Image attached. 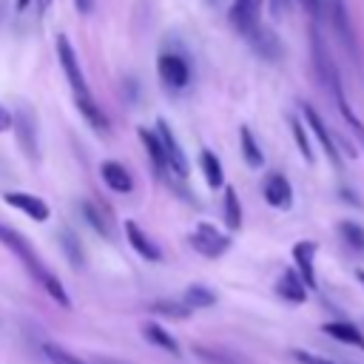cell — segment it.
Wrapping results in <instances>:
<instances>
[{
    "instance_id": "obj_1",
    "label": "cell",
    "mask_w": 364,
    "mask_h": 364,
    "mask_svg": "<svg viewBox=\"0 0 364 364\" xmlns=\"http://www.w3.org/2000/svg\"><path fill=\"white\" fill-rule=\"evenodd\" d=\"M0 245H6L20 262H23V267L31 273V279L37 282V284H43V290L60 304V307H71V299H68V293H65V287L60 284V279L48 270V264L37 256V250L31 247V242L23 236V233H17L14 228H9L6 222H0Z\"/></svg>"
},
{
    "instance_id": "obj_2",
    "label": "cell",
    "mask_w": 364,
    "mask_h": 364,
    "mask_svg": "<svg viewBox=\"0 0 364 364\" xmlns=\"http://www.w3.org/2000/svg\"><path fill=\"white\" fill-rule=\"evenodd\" d=\"M57 60H60V65H63V71H65V80H68L71 91H74V102H77L80 114L85 117V122H88L94 131L105 134V131H108V119H105V114L100 111V105L94 102L91 91H88V82H85V77H82L80 60H77V54H74V48H71V43H68L65 34H57Z\"/></svg>"
},
{
    "instance_id": "obj_3",
    "label": "cell",
    "mask_w": 364,
    "mask_h": 364,
    "mask_svg": "<svg viewBox=\"0 0 364 364\" xmlns=\"http://www.w3.org/2000/svg\"><path fill=\"white\" fill-rule=\"evenodd\" d=\"M156 71H159L162 85L171 88V91H179V88H185L191 82V65H188V60L182 54H173V51L159 54Z\"/></svg>"
},
{
    "instance_id": "obj_4",
    "label": "cell",
    "mask_w": 364,
    "mask_h": 364,
    "mask_svg": "<svg viewBox=\"0 0 364 364\" xmlns=\"http://www.w3.org/2000/svg\"><path fill=\"white\" fill-rule=\"evenodd\" d=\"M156 136H159V142H162V151H165V159H168L171 173L179 176V179H185L188 171H191V165H188V156H185L182 145L176 142V136H173V131H171V125H168L165 119L156 122Z\"/></svg>"
},
{
    "instance_id": "obj_5",
    "label": "cell",
    "mask_w": 364,
    "mask_h": 364,
    "mask_svg": "<svg viewBox=\"0 0 364 364\" xmlns=\"http://www.w3.org/2000/svg\"><path fill=\"white\" fill-rule=\"evenodd\" d=\"M191 245H193L196 253H202V256H208V259H216V256H222V253L230 247V239H228L222 230H216L213 225L199 222L196 230L191 233Z\"/></svg>"
},
{
    "instance_id": "obj_6",
    "label": "cell",
    "mask_w": 364,
    "mask_h": 364,
    "mask_svg": "<svg viewBox=\"0 0 364 364\" xmlns=\"http://www.w3.org/2000/svg\"><path fill=\"white\" fill-rule=\"evenodd\" d=\"M313 65H316V74H318L321 85H324L330 94H333L336 88H341L338 71H336L333 57L327 54V46H324V40H321V34H318V31H313Z\"/></svg>"
},
{
    "instance_id": "obj_7",
    "label": "cell",
    "mask_w": 364,
    "mask_h": 364,
    "mask_svg": "<svg viewBox=\"0 0 364 364\" xmlns=\"http://www.w3.org/2000/svg\"><path fill=\"white\" fill-rule=\"evenodd\" d=\"M262 3L264 0H233L230 6V26L239 31V34H250L256 26H259V11H262Z\"/></svg>"
},
{
    "instance_id": "obj_8",
    "label": "cell",
    "mask_w": 364,
    "mask_h": 364,
    "mask_svg": "<svg viewBox=\"0 0 364 364\" xmlns=\"http://www.w3.org/2000/svg\"><path fill=\"white\" fill-rule=\"evenodd\" d=\"M301 111H304V119H307V125H310V131L316 134V139L321 142V148H324V154L330 156V162H333V168H341V159H338V148H336V139H333V134L324 128V119L316 114V108L313 105H307V102H301Z\"/></svg>"
},
{
    "instance_id": "obj_9",
    "label": "cell",
    "mask_w": 364,
    "mask_h": 364,
    "mask_svg": "<svg viewBox=\"0 0 364 364\" xmlns=\"http://www.w3.org/2000/svg\"><path fill=\"white\" fill-rule=\"evenodd\" d=\"M3 199H6L11 208H17V210H23L26 216H31L34 222H46V219H48V205H46L40 196H34V193L6 191V193H3Z\"/></svg>"
},
{
    "instance_id": "obj_10",
    "label": "cell",
    "mask_w": 364,
    "mask_h": 364,
    "mask_svg": "<svg viewBox=\"0 0 364 364\" xmlns=\"http://www.w3.org/2000/svg\"><path fill=\"white\" fill-rule=\"evenodd\" d=\"M262 193H264L267 205H273V208H284L287 210L293 205V188H290L287 176H282V173H267L264 185H262Z\"/></svg>"
},
{
    "instance_id": "obj_11",
    "label": "cell",
    "mask_w": 364,
    "mask_h": 364,
    "mask_svg": "<svg viewBox=\"0 0 364 364\" xmlns=\"http://www.w3.org/2000/svg\"><path fill=\"white\" fill-rule=\"evenodd\" d=\"M293 259H296V267H299V279L304 282L307 290H313L316 287V267H313L316 242H296L293 245Z\"/></svg>"
},
{
    "instance_id": "obj_12",
    "label": "cell",
    "mask_w": 364,
    "mask_h": 364,
    "mask_svg": "<svg viewBox=\"0 0 364 364\" xmlns=\"http://www.w3.org/2000/svg\"><path fill=\"white\" fill-rule=\"evenodd\" d=\"M247 40H250V46H253V51H256L259 57H264V60H279L282 43H279V37H276L270 28L256 26V28L247 34Z\"/></svg>"
},
{
    "instance_id": "obj_13",
    "label": "cell",
    "mask_w": 364,
    "mask_h": 364,
    "mask_svg": "<svg viewBox=\"0 0 364 364\" xmlns=\"http://www.w3.org/2000/svg\"><path fill=\"white\" fill-rule=\"evenodd\" d=\"M125 236H128L131 247H134L142 259H148V262H159V259H162V250L142 233V228H139L136 222H125Z\"/></svg>"
},
{
    "instance_id": "obj_14",
    "label": "cell",
    "mask_w": 364,
    "mask_h": 364,
    "mask_svg": "<svg viewBox=\"0 0 364 364\" xmlns=\"http://www.w3.org/2000/svg\"><path fill=\"white\" fill-rule=\"evenodd\" d=\"M193 353L205 361V364H253L245 353H236V350H225V347H205V344H196Z\"/></svg>"
},
{
    "instance_id": "obj_15",
    "label": "cell",
    "mask_w": 364,
    "mask_h": 364,
    "mask_svg": "<svg viewBox=\"0 0 364 364\" xmlns=\"http://www.w3.org/2000/svg\"><path fill=\"white\" fill-rule=\"evenodd\" d=\"M139 139H142V145H145V151H148L151 165L156 168V173H159V176H173L171 168H168V159H165V151H162L159 136H156L154 131H148V128H139Z\"/></svg>"
},
{
    "instance_id": "obj_16",
    "label": "cell",
    "mask_w": 364,
    "mask_h": 364,
    "mask_svg": "<svg viewBox=\"0 0 364 364\" xmlns=\"http://www.w3.org/2000/svg\"><path fill=\"white\" fill-rule=\"evenodd\" d=\"M276 293H279L284 301H293V304H301V301L307 299V287H304V282L299 279L296 270H284V273H282V279H279V284H276Z\"/></svg>"
},
{
    "instance_id": "obj_17",
    "label": "cell",
    "mask_w": 364,
    "mask_h": 364,
    "mask_svg": "<svg viewBox=\"0 0 364 364\" xmlns=\"http://www.w3.org/2000/svg\"><path fill=\"white\" fill-rule=\"evenodd\" d=\"M321 330H324L330 338L341 341V344H353V347L364 350V333H361L355 324H350V321H327Z\"/></svg>"
},
{
    "instance_id": "obj_18",
    "label": "cell",
    "mask_w": 364,
    "mask_h": 364,
    "mask_svg": "<svg viewBox=\"0 0 364 364\" xmlns=\"http://www.w3.org/2000/svg\"><path fill=\"white\" fill-rule=\"evenodd\" d=\"M100 173H102L105 185H108L111 191H117V193H128V191L134 188V182H131V173H128V171H125L119 162H102Z\"/></svg>"
},
{
    "instance_id": "obj_19",
    "label": "cell",
    "mask_w": 364,
    "mask_h": 364,
    "mask_svg": "<svg viewBox=\"0 0 364 364\" xmlns=\"http://www.w3.org/2000/svg\"><path fill=\"white\" fill-rule=\"evenodd\" d=\"M11 125H17V134H20V145L28 156L37 159V139H34V119L28 117V111H20V114H11Z\"/></svg>"
},
{
    "instance_id": "obj_20",
    "label": "cell",
    "mask_w": 364,
    "mask_h": 364,
    "mask_svg": "<svg viewBox=\"0 0 364 364\" xmlns=\"http://www.w3.org/2000/svg\"><path fill=\"white\" fill-rule=\"evenodd\" d=\"M199 165H202L205 182H208L210 188H219V185H225V171H222V162H219V156H216L213 151L202 148V151H199Z\"/></svg>"
},
{
    "instance_id": "obj_21",
    "label": "cell",
    "mask_w": 364,
    "mask_h": 364,
    "mask_svg": "<svg viewBox=\"0 0 364 364\" xmlns=\"http://www.w3.org/2000/svg\"><path fill=\"white\" fill-rule=\"evenodd\" d=\"M142 336L151 341V344H156V347H162L165 353H173V355H179V344H176V338L165 330V327H159V324H154V321H148L145 327H142Z\"/></svg>"
},
{
    "instance_id": "obj_22",
    "label": "cell",
    "mask_w": 364,
    "mask_h": 364,
    "mask_svg": "<svg viewBox=\"0 0 364 364\" xmlns=\"http://www.w3.org/2000/svg\"><path fill=\"white\" fill-rule=\"evenodd\" d=\"M239 145H242V156H245V162H247L250 168H262L264 156H262V148L256 145V136L250 134L247 125L239 128Z\"/></svg>"
},
{
    "instance_id": "obj_23",
    "label": "cell",
    "mask_w": 364,
    "mask_h": 364,
    "mask_svg": "<svg viewBox=\"0 0 364 364\" xmlns=\"http://www.w3.org/2000/svg\"><path fill=\"white\" fill-rule=\"evenodd\" d=\"M333 97H336V105H338V111H341V117H344V122L353 128V134H355V139L361 142V148H364V122L353 114V108L347 105V100H344V88H336L333 91Z\"/></svg>"
},
{
    "instance_id": "obj_24",
    "label": "cell",
    "mask_w": 364,
    "mask_h": 364,
    "mask_svg": "<svg viewBox=\"0 0 364 364\" xmlns=\"http://www.w3.org/2000/svg\"><path fill=\"white\" fill-rule=\"evenodd\" d=\"M182 301H185L191 310H196V307H210V304L216 301V293H213V290H208L205 284H191V287L185 290Z\"/></svg>"
},
{
    "instance_id": "obj_25",
    "label": "cell",
    "mask_w": 364,
    "mask_h": 364,
    "mask_svg": "<svg viewBox=\"0 0 364 364\" xmlns=\"http://www.w3.org/2000/svg\"><path fill=\"white\" fill-rule=\"evenodd\" d=\"M225 225L230 230L242 228V205H239V196L233 188H225Z\"/></svg>"
},
{
    "instance_id": "obj_26",
    "label": "cell",
    "mask_w": 364,
    "mask_h": 364,
    "mask_svg": "<svg viewBox=\"0 0 364 364\" xmlns=\"http://www.w3.org/2000/svg\"><path fill=\"white\" fill-rule=\"evenodd\" d=\"M333 26H336V31L344 37V43H347L350 48H355V40L350 37V20H347V11H344V3H341V0H333Z\"/></svg>"
},
{
    "instance_id": "obj_27",
    "label": "cell",
    "mask_w": 364,
    "mask_h": 364,
    "mask_svg": "<svg viewBox=\"0 0 364 364\" xmlns=\"http://www.w3.org/2000/svg\"><path fill=\"white\" fill-rule=\"evenodd\" d=\"M338 233L344 236V242L353 247V250H364V228L355 225V222H341L338 225Z\"/></svg>"
},
{
    "instance_id": "obj_28",
    "label": "cell",
    "mask_w": 364,
    "mask_h": 364,
    "mask_svg": "<svg viewBox=\"0 0 364 364\" xmlns=\"http://www.w3.org/2000/svg\"><path fill=\"white\" fill-rule=\"evenodd\" d=\"M290 128H293V136H296V145H299L301 156H304L307 162H313V148H310V136H307L304 125H301L296 117H290Z\"/></svg>"
},
{
    "instance_id": "obj_29",
    "label": "cell",
    "mask_w": 364,
    "mask_h": 364,
    "mask_svg": "<svg viewBox=\"0 0 364 364\" xmlns=\"http://www.w3.org/2000/svg\"><path fill=\"white\" fill-rule=\"evenodd\" d=\"M82 213H85V219L91 222V228H94L97 233L111 236V228H108V222L102 219V213H100V208H97L94 202H82Z\"/></svg>"
},
{
    "instance_id": "obj_30",
    "label": "cell",
    "mask_w": 364,
    "mask_h": 364,
    "mask_svg": "<svg viewBox=\"0 0 364 364\" xmlns=\"http://www.w3.org/2000/svg\"><path fill=\"white\" fill-rule=\"evenodd\" d=\"M43 353H46V358H48L51 364H88V361H82V358L71 355L68 350H63V347H57V344H46V347H43Z\"/></svg>"
},
{
    "instance_id": "obj_31",
    "label": "cell",
    "mask_w": 364,
    "mask_h": 364,
    "mask_svg": "<svg viewBox=\"0 0 364 364\" xmlns=\"http://www.w3.org/2000/svg\"><path fill=\"white\" fill-rule=\"evenodd\" d=\"M154 313L159 316H168V318H185L191 313V307L185 301H156L154 304Z\"/></svg>"
},
{
    "instance_id": "obj_32",
    "label": "cell",
    "mask_w": 364,
    "mask_h": 364,
    "mask_svg": "<svg viewBox=\"0 0 364 364\" xmlns=\"http://www.w3.org/2000/svg\"><path fill=\"white\" fill-rule=\"evenodd\" d=\"M63 245H65V253H68L71 264H74V267H80V264H82V247H80V242L74 239V233H71V230H65V233H63Z\"/></svg>"
},
{
    "instance_id": "obj_33",
    "label": "cell",
    "mask_w": 364,
    "mask_h": 364,
    "mask_svg": "<svg viewBox=\"0 0 364 364\" xmlns=\"http://www.w3.org/2000/svg\"><path fill=\"white\" fill-rule=\"evenodd\" d=\"M293 358L299 364H336L330 358H321V355H313V353H304V350H293Z\"/></svg>"
},
{
    "instance_id": "obj_34",
    "label": "cell",
    "mask_w": 364,
    "mask_h": 364,
    "mask_svg": "<svg viewBox=\"0 0 364 364\" xmlns=\"http://www.w3.org/2000/svg\"><path fill=\"white\" fill-rule=\"evenodd\" d=\"M290 11V0H270V14L273 17H282Z\"/></svg>"
},
{
    "instance_id": "obj_35",
    "label": "cell",
    "mask_w": 364,
    "mask_h": 364,
    "mask_svg": "<svg viewBox=\"0 0 364 364\" xmlns=\"http://www.w3.org/2000/svg\"><path fill=\"white\" fill-rule=\"evenodd\" d=\"M301 6H304V11L307 14H313V17H318L321 14V0H299Z\"/></svg>"
},
{
    "instance_id": "obj_36",
    "label": "cell",
    "mask_w": 364,
    "mask_h": 364,
    "mask_svg": "<svg viewBox=\"0 0 364 364\" xmlns=\"http://www.w3.org/2000/svg\"><path fill=\"white\" fill-rule=\"evenodd\" d=\"M9 128H11V111L0 105V134H3V131H9Z\"/></svg>"
},
{
    "instance_id": "obj_37",
    "label": "cell",
    "mask_w": 364,
    "mask_h": 364,
    "mask_svg": "<svg viewBox=\"0 0 364 364\" xmlns=\"http://www.w3.org/2000/svg\"><path fill=\"white\" fill-rule=\"evenodd\" d=\"M74 6H77L80 14H88V11L94 9V0H74Z\"/></svg>"
},
{
    "instance_id": "obj_38",
    "label": "cell",
    "mask_w": 364,
    "mask_h": 364,
    "mask_svg": "<svg viewBox=\"0 0 364 364\" xmlns=\"http://www.w3.org/2000/svg\"><path fill=\"white\" fill-rule=\"evenodd\" d=\"M28 6H31V0H17V9H20V11L28 9Z\"/></svg>"
},
{
    "instance_id": "obj_39",
    "label": "cell",
    "mask_w": 364,
    "mask_h": 364,
    "mask_svg": "<svg viewBox=\"0 0 364 364\" xmlns=\"http://www.w3.org/2000/svg\"><path fill=\"white\" fill-rule=\"evenodd\" d=\"M48 3H51V0H37V9H40V11H46V9H48Z\"/></svg>"
},
{
    "instance_id": "obj_40",
    "label": "cell",
    "mask_w": 364,
    "mask_h": 364,
    "mask_svg": "<svg viewBox=\"0 0 364 364\" xmlns=\"http://www.w3.org/2000/svg\"><path fill=\"white\" fill-rule=\"evenodd\" d=\"M358 282H361V284H364V270H358Z\"/></svg>"
}]
</instances>
